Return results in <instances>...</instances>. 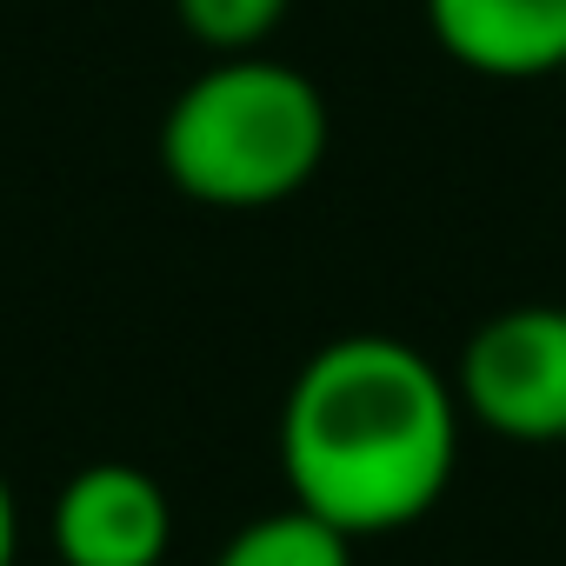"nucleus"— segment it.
Wrapping results in <instances>:
<instances>
[{
    "label": "nucleus",
    "instance_id": "obj_8",
    "mask_svg": "<svg viewBox=\"0 0 566 566\" xmlns=\"http://www.w3.org/2000/svg\"><path fill=\"white\" fill-rule=\"evenodd\" d=\"M14 546H21V513H14V486L0 480V566H14Z\"/></svg>",
    "mask_w": 566,
    "mask_h": 566
},
{
    "label": "nucleus",
    "instance_id": "obj_3",
    "mask_svg": "<svg viewBox=\"0 0 566 566\" xmlns=\"http://www.w3.org/2000/svg\"><path fill=\"white\" fill-rule=\"evenodd\" d=\"M460 413L500 440L553 447L566 440V307L526 301L473 327L460 374Z\"/></svg>",
    "mask_w": 566,
    "mask_h": 566
},
{
    "label": "nucleus",
    "instance_id": "obj_7",
    "mask_svg": "<svg viewBox=\"0 0 566 566\" xmlns=\"http://www.w3.org/2000/svg\"><path fill=\"white\" fill-rule=\"evenodd\" d=\"M294 14V0H174V21L187 41H200L213 61L233 54H266L280 21Z\"/></svg>",
    "mask_w": 566,
    "mask_h": 566
},
{
    "label": "nucleus",
    "instance_id": "obj_2",
    "mask_svg": "<svg viewBox=\"0 0 566 566\" xmlns=\"http://www.w3.org/2000/svg\"><path fill=\"white\" fill-rule=\"evenodd\" d=\"M327 140L334 114L301 67L273 54H233L174 94L160 120V174L193 207L260 213L294 200L321 174Z\"/></svg>",
    "mask_w": 566,
    "mask_h": 566
},
{
    "label": "nucleus",
    "instance_id": "obj_6",
    "mask_svg": "<svg viewBox=\"0 0 566 566\" xmlns=\"http://www.w3.org/2000/svg\"><path fill=\"white\" fill-rule=\"evenodd\" d=\"M354 546L340 526L314 520L307 506H280V513H260L247 520L220 553L213 566H354Z\"/></svg>",
    "mask_w": 566,
    "mask_h": 566
},
{
    "label": "nucleus",
    "instance_id": "obj_5",
    "mask_svg": "<svg viewBox=\"0 0 566 566\" xmlns=\"http://www.w3.org/2000/svg\"><path fill=\"white\" fill-rule=\"evenodd\" d=\"M427 34L486 81L566 74V0H427Z\"/></svg>",
    "mask_w": 566,
    "mask_h": 566
},
{
    "label": "nucleus",
    "instance_id": "obj_4",
    "mask_svg": "<svg viewBox=\"0 0 566 566\" xmlns=\"http://www.w3.org/2000/svg\"><path fill=\"white\" fill-rule=\"evenodd\" d=\"M48 526L61 566H160L174 546V506L160 480L127 460H94L67 473Z\"/></svg>",
    "mask_w": 566,
    "mask_h": 566
},
{
    "label": "nucleus",
    "instance_id": "obj_1",
    "mask_svg": "<svg viewBox=\"0 0 566 566\" xmlns=\"http://www.w3.org/2000/svg\"><path fill=\"white\" fill-rule=\"evenodd\" d=\"M460 394L413 340L340 334L314 347L280 400V473L294 506L380 539L427 520L460 473Z\"/></svg>",
    "mask_w": 566,
    "mask_h": 566
}]
</instances>
